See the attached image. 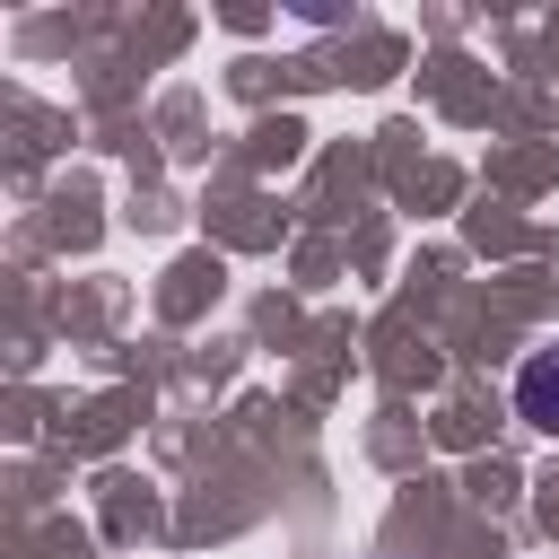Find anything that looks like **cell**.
<instances>
[{
  "mask_svg": "<svg viewBox=\"0 0 559 559\" xmlns=\"http://www.w3.org/2000/svg\"><path fill=\"white\" fill-rule=\"evenodd\" d=\"M515 419L542 428V437H559V349H533L515 367Z\"/></svg>",
  "mask_w": 559,
  "mask_h": 559,
  "instance_id": "cell-1",
  "label": "cell"
}]
</instances>
